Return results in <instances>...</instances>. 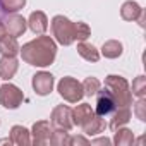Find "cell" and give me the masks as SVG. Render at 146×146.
<instances>
[{
    "mask_svg": "<svg viewBox=\"0 0 146 146\" xmlns=\"http://www.w3.org/2000/svg\"><path fill=\"white\" fill-rule=\"evenodd\" d=\"M23 60L35 67H48L57 57V43L52 36L40 35L19 48Z\"/></svg>",
    "mask_w": 146,
    "mask_h": 146,
    "instance_id": "obj_1",
    "label": "cell"
},
{
    "mask_svg": "<svg viewBox=\"0 0 146 146\" xmlns=\"http://www.w3.org/2000/svg\"><path fill=\"white\" fill-rule=\"evenodd\" d=\"M69 144H90V139H86L83 136H74V137L69 136Z\"/></svg>",
    "mask_w": 146,
    "mask_h": 146,
    "instance_id": "obj_27",
    "label": "cell"
},
{
    "mask_svg": "<svg viewBox=\"0 0 146 146\" xmlns=\"http://www.w3.org/2000/svg\"><path fill=\"white\" fill-rule=\"evenodd\" d=\"M105 90L112 95L117 107H131L132 105V93H131V86H129L125 78L115 76V74L107 76L105 78Z\"/></svg>",
    "mask_w": 146,
    "mask_h": 146,
    "instance_id": "obj_3",
    "label": "cell"
},
{
    "mask_svg": "<svg viewBox=\"0 0 146 146\" xmlns=\"http://www.w3.org/2000/svg\"><path fill=\"white\" fill-rule=\"evenodd\" d=\"M78 53L88 60V62H98L100 60V52L96 50V46H93L91 43H86V41H79L78 43Z\"/></svg>",
    "mask_w": 146,
    "mask_h": 146,
    "instance_id": "obj_19",
    "label": "cell"
},
{
    "mask_svg": "<svg viewBox=\"0 0 146 146\" xmlns=\"http://www.w3.org/2000/svg\"><path fill=\"white\" fill-rule=\"evenodd\" d=\"M4 24H5V31H7V35L14 36V38L23 36V35L26 33V29H28V21H26L23 16H19L17 12L9 14L7 19L4 21Z\"/></svg>",
    "mask_w": 146,
    "mask_h": 146,
    "instance_id": "obj_11",
    "label": "cell"
},
{
    "mask_svg": "<svg viewBox=\"0 0 146 146\" xmlns=\"http://www.w3.org/2000/svg\"><path fill=\"white\" fill-rule=\"evenodd\" d=\"M53 127L48 120H38L33 124V129L29 131L31 132V143L35 146H45V144H50V134H52Z\"/></svg>",
    "mask_w": 146,
    "mask_h": 146,
    "instance_id": "obj_8",
    "label": "cell"
},
{
    "mask_svg": "<svg viewBox=\"0 0 146 146\" xmlns=\"http://www.w3.org/2000/svg\"><path fill=\"white\" fill-rule=\"evenodd\" d=\"M144 21H146V12H144V9H143V12H141L139 17H137V23H139L141 28H144Z\"/></svg>",
    "mask_w": 146,
    "mask_h": 146,
    "instance_id": "obj_29",
    "label": "cell"
},
{
    "mask_svg": "<svg viewBox=\"0 0 146 146\" xmlns=\"http://www.w3.org/2000/svg\"><path fill=\"white\" fill-rule=\"evenodd\" d=\"M122 52H124V46L117 40H108L102 46V55L105 58H119L122 55Z\"/></svg>",
    "mask_w": 146,
    "mask_h": 146,
    "instance_id": "obj_18",
    "label": "cell"
},
{
    "mask_svg": "<svg viewBox=\"0 0 146 146\" xmlns=\"http://www.w3.org/2000/svg\"><path fill=\"white\" fill-rule=\"evenodd\" d=\"M24 102V93L11 83H5L0 86V105L7 110H16Z\"/></svg>",
    "mask_w": 146,
    "mask_h": 146,
    "instance_id": "obj_6",
    "label": "cell"
},
{
    "mask_svg": "<svg viewBox=\"0 0 146 146\" xmlns=\"http://www.w3.org/2000/svg\"><path fill=\"white\" fill-rule=\"evenodd\" d=\"M69 131L64 129H53L50 134V144L53 146H67L69 144Z\"/></svg>",
    "mask_w": 146,
    "mask_h": 146,
    "instance_id": "obj_23",
    "label": "cell"
},
{
    "mask_svg": "<svg viewBox=\"0 0 146 146\" xmlns=\"http://www.w3.org/2000/svg\"><path fill=\"white\" fill-rule=\"evenodd\" d=\"M26 0H0V11L5 14H14L24 9Z\"/></svg>",
    "mask_w": 146,
    "mask_h": 146,
    "instance_id": "obj_21",
    "label": "cell"
},
{
    "mask_svg": "<svg viewBox=\"0 0 146 146\" xmlns=\"http://www.w3.org/2000/svg\"><path fill=\"white\" fill-rule=\"evenodd\" d=\"M50 124H52L53 129L70 131L72 127H74V122H72V108H69L67 105H57L52 110Z\"/></svg>",
    "mask_w": 146,
    "mask_h": 146,
    "instance_id": "obj_7",
    "label": "cell"
},
{
    "mask_svg": "<svg viewBox=\"0 0 146 146\" xmlns=\"http://www.w3.org/2000/svg\"><path fill=\"white\" fill-rule=\"evenodd\" d=\"M31 84H33V90H35L36 95H40V96H46V95H50V93L53 91L55 79H53V76L50 74V72L40 70V72H36V74L33 76Z\"/></svg>",
    "mask_w": 146,
    "mask_h": 146,
    "instance_id": "obj_9",
    "label": "cell"
},
{
    "mask_svg": "<svg viewBox=\"0 0 146 146\" xmlns=\"http://www.w3.org/2000/svg\"><path fill=\"white\" fill-rule=\"evenodd\" d=\"M134 113H136V117H137L141 122L146 120V102H144V98H139V100L136 102V105H134Z\"/></svg>",
    "mask_w": 146,
    "mask_h": 146,
    "instance_id": "obj_26",
    "label": "cell"
},
{
    "mask_svg": "<svg viewBox=\"0 0 146 146\" xmlns=\"http://www.w3.org/2000/svg\"><path fill=\"white\" fill-rule=\"evenodd\" d=\"M9 141L17 146H28V144H31V132L24 125H12Z\"/></svg>",
    "mask_w": 146,
    "mask_h": 146,
    "instance_id": "obj_15",
    "label": "cell"
},
{
    "mask_svg": "<svg viewBox=\"0 0 146 146\" xmlns=\"http://www.w3.org/2000/svg\"><path fill=\"white\" fill-rule=\"evenodd\" d=\"M19 69V60L16 57H4L0 58V79L11 81Z\"/></svg>",
    "mask_w": 146,
    "mask_h": 146,
    "instance_id": "obj_13",
    "label": "cell"
},
{
    "mask_svg": "<svg viewBox=\"0 0 146 146\" xmlns=\"http://www.w3.org/2000/svg\"><path fill=\"white\" fill-rule=\"evenodd\" d=\"M72 122L74 125H79L88 136L102 134L107 127L105 117L98 115L90 103H81L76 108H72Z\"/></svg>",
    "mask_w": 146,
    "mask_h": 146,
    "instance_id": "obj_2",
    "label": "cell"
},
{
    "mask_svg": "<svg viewBox=\"0 0 146 146\" xmlns=\"http://www.w3.org/2000/svg\"><path fill=\"white\" fill-rule=\"evenodd\" d=\"M96 96V105H95V112L98 113V115H102V117H107V115H110L115 108H117V103H115V100L112 98V95L103 88H100L98 90V93L95 95Z\"/></svg>",
    "mask_w": 146,
    "mask_h": 146,
    "instance_id": "obj_10",
    "label": "cell"
},
{
    "mask_svg": "<svg viewBox=\"0 0 146 146\" xmlns=\"http://www.w3.org/2000/svg\"><path fill=\"white\" fill-rule=\"evenodd\" d=\"M76 24V29H74V38H76V41H86L88 38H90V35H91V29H90V26L86 24V23H74Z\"/></svg>",
    "mask_w": 146,
    "mask_h": 146,
    "instance_id": "obj_25",
    "label": "cell"
},
{
    "mask_svg": "<svg viewBox=\"0 0 146 146\" xmlns=\"http://www.w3.org/2000/svg\"><path fill=\"white\" fill-rule=\"evenodd\" d=\"M91 144H112V141L108 137H98V139H91Z\"/></svg>",
    "mask_w": 146,
    "mask_h": 146,
    "instance_id": "obj_28",
    "label": "cell"
},
{
    "mask_svg": "<svg viewBox=\"0 0 146 146\" xmlns=\"http://www.w3.org/2000/svg\"><path fill=\"white\" fill-rule=\"evenodd\" d=\"M112 143H113L115 146H129V144L134 143V134H132L131 129H125V127L122 125V127L115 129V134H113Z\"/></svg>",
    "mask_w": 146,
    "mask_h": 146,
    "instance_id": "obj_20",
    "label": "cell"
},
{
    "mask_svg": "<svg viewBox=\"0 0 146 146\" xmlns=\"http://www.w3.org/2000/svg\"><path fill=\"white\" fill-rule=\"evenodd\" d=\"M131 93H132V96H137V98H144L146 96V78L144 76H137L132 81Z\"/></svg>",
    "mask_w": 146,
    "mask_h": 146,
    "instance_id": "obj_24",
    "label": "cell"
},
{
    "mask_svg": "<svg viewBox=\"0 0 146 146\" xmlns=\"http://www.w3.org/2000/svg\"><path fill=\"white\" fill-rule=\"evenodd\" d=\"M5 35H7V31H5V24H4V21H2V19H0V40H2Z\"/></svg>",
    "mask_w": 146,
    "mask_h": 146,
    "instance_id": "obj_30",
    "label": "cell"
},
{
    "mask_svg": "<svg viewBox=\"0 0 146 146\" xmlns=\"http://www.w3.org/2000/svg\"><path fill=\"white\" fill-rule=\"evenodd\" d=\"M19 43H17V38L11 36V35H5L2 40H0V53L4 57H16L19 53Z\"/></svg>",
    "mask_w": 146,
    "mask_h": 146,
    "instance_id": "obj_17",
    "label": "cell"
},
{
    "mask_svg": "<svg viewBox=\"0 0 146 146\" xmlns=\"http://www.w3.org/2000/svg\"><path fill=\"white\" fill-rule=\"evenodd\" d=\"M50 28H52V35H53L57 43H60L64 46H69L76 41V38H74L76 24L70 19H67L65 16H55L50 23Z\"/></svg>",
    "mask_w": 146,
    "mask_h": 146,
    "instance_id": "obj_4",
    "label": "cell"
},
{
    "mask_svg": "<svg viewBox=\"0 0 146 146\" xmlns=\"http://www.w3.org/2000/svg\"><path fill=\"white\" fill-rule=\"evenodd\" d=\"M57 91H58V95H60L65 102H69V103H78V102H81L83 96H84L83 84H81L78 79L70 78V76H65V78H62V79L58 81Z\"/></svg>",
    "mask_w": 146,
    "mask_h": 146,
    "instance_id": "obj_5",
    "label": "cell"
},
{
    "mask_svg": "<svg viewBox=\"0 0 146 146\" xmlns=\"http://www.w3.org/2000/svg\"><path fill=\"white\" fill-rule=\"evenodd\" d=\"M141 12H143V7L137 2H134V0H127L120 7V17L124 21H137Z\"/></svg>",
    "mask_w": 146,
    "mask_h": 146,
    "instance_id": "obj_16",
    "label": "cell"
},
{
    "mask_svg": "<svg viewBox=\"0 0 146 146\" xmlns=\"http://www.w3.org/2000/svg\"><path fill=\"white\" fill-rule=\"evenodd\" d=\"M112 113H113V115H112V120H110V124H108V127H110L112 131H115V129L125 125V124L131 120V117H132L131 107H117Z\"/></svg>",
    "mask_w": 146,
    "mask_h": 146,
    "instance_id": "obj_14",
    "label": "cell"
},
{
    "mask_svg": "<svg viewBox=\"0 0 146 146\" xmlns=\"http://www.w3.org/2000/svg\"><path fill=\"white\" fill-rule=\"evenodd\" d=\"M81 84H83L84 96H90V98H91V96H95V95L98 93V90L102 88V83H100L96 78H93V76H91V78H86Z\"/></svg>",
    "mask_w": 146,
    "mask_h": 146,
    "instance_id": "obj_22",
    "label": "cell"
},
{
    "mask_svg": "<svg viewBox=\"0 0 146 146\" xmlns=\"http://www.w3.org/2000/svg\"><path fill=\"white\" fill-rule=\"evenodd\" d=\"M28 28L35 35H45V31L48 29V17H46V14L41 12V11L31 12L29 19H28Z\"/></svg>",
    "mask_w": 146,
    "mask_h": 146,
    "instance_id": "obj_12",
    "label": "cell"
}]
</instances>
